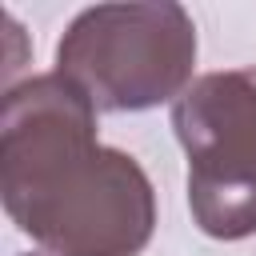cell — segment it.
Instances as JSON below:
<instances>
[{"label":"cell","mask_w":256,"mask_h":256,"mask_svg":"<svg viewBox=\"0 0 256 256\" xmlns=\"http://www.w3.org/2000/svg\"><path fill=\"white\" fill-rule=\"evenodd\" d=\"M0 200L48 256H140L156 232L148 172L100 144L96 104L60 72L4 92Z\"/></svg>","instance_id":"1"},{"label":"cell","mask_w":256,"mask_h":256,"mask_svg":"<svg viewBox=\"0 0 256 256\" xmlns=\"http://www.w3.org/2000/svg\"><path fill=\"white\" fill-rule=\"evenodd\" d=\"M196 24L172 4H96L72 16L56 44V72L96 112H144L180 100L192 84Z\"/></svg>","instance_id":"2"},{"label":"cell","mask_w":256,"mask_h":256,"mask_svg":"<svg viewBox=\"0 0 256 256\" xmlns=\"http://www.w3.org/2000/svg\"><path fill=\"white\" fill-rule=\"evenodd\" d=\"M188 156V208L204 236L256 232V64L196 76L172 104Z\"/></svg>","instance_id":"3"}]
</instances>
